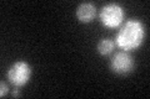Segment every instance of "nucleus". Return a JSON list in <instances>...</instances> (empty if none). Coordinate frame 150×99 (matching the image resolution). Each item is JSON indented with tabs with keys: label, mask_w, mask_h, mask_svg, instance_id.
Segmentation results:
<instances>
[{
	"label": "nucleus",
	"mask_w": 150,
	"mask_h": 99,
	"mask_svg": "<svg viewBox=\"0 0 150 99\" xmlns=\"http://www.w3.org/2000/svg\"><path fill=\"white\" fill-rule=\"evenodd\" d=\"M145 37V27L139 20H129L120 27L115 42L121 50L133 51L142 46Z\"/></svg>",
	"instance_id": "nucleus-1"
},
{
	"label": "nucleus",
	"mask_w": 150,
	"mask_h": 99,
	"mask_svg": "<svg viewBox=\"0 0 150 99\" xmlns=\"http://www.w3.org/2000/svg\"><path fill=\"white\" fill-rule=\"evenodd\" d=\"M31 67L24 61H18L13 63L8 69V79L15 87H23L31 78Z\"/></svg>",
	"instance_id": "nucleus-2"
},
{
	"label": "nucleus",
	"mask_w": 150,
	"mask_h": 99,
	"mask_svg": "<svg viewBox=\"0 0 150 99\" xmlns=\"http://www.w3.org/2000/svg\"><path fill=\"white\" fill-rule=\"evenodd\" d=\"M125 17V11L119 4H108L100 11V21L104 26L114 29L121 25Z\"/></svg>",
	"instance_id": "nucleus-3"
},
{
	"label": "nucleus",
	"mask_w": 150,
	"mask_h": 99,
	"mask_svg": "<svg viewBox=\"0 0 150 99\" xmlns=\"http://www.w3.org/2000/svg\"><path fill=\"white\" fill-rule=\"evenodd\" d=\"M134 67H135L134 60L126 51L116 52L110 61V69L115 74H119V76L129 74L130 72L134 71Z\"/></svg>",
	"instance_id": "nucleus-4"
},
{
	"label": "nucleus",
	"mask_w": 150,
	"mask_h": 99,
	"mask_svg": "<svg viewBox=\"0 0 150 99\" xmlns=\"http://www.w3.org/2000/svg\"><path fill=\"white\" fill-rule=\"evenodd\" d=\"M96 15V8L91 3H83L76 9V17L83 24L91 22Z\"/></svg>",
	"instance_id": "nucleus-5"
},
{
	"label": "nucleus",
	"mask_w": 150,
	"mask_h": 99,
	"mask_svg": "<svg viewBox=\"0 0 150 99\" xmlns=\"http://www.w3.org/2000/svg\"><path fill=\"white\" fill-rule=\"evenodd\" d=\"M114 47H115V42L112 40L103 39L101 41H99L96 48H98V52H99L101 56H106L114 51Z\"/></svg>",
	"instance_id": "nucleus-6"
},
{
	"label": "nucleus",
	"mask_w": 150,
	"mask_h": 99,
	"mask_svg": "<svg viewBox=\"0 0 150 99\" xmlns=\"http://www.w3.org/2000/svg\"><path fill=\"white\" fill-rule=\"evenodd\" d=\"M0 86H1V91H0V97H5V96H6V93H8V86L5 84V82H4V81H1Z\"/></svg>",
	"instance_id": "nucleus-7"
},
{
	"label": "nucleus",
	"mask_w": 150,
	"mask_h": 99,
	"mask_svg": "<svg viewBox=\"0 0 150 99\" xmlns=\"http://www.w3.org/2000/svg\"><path fill=\"white\" fill-rule=\"evenodd\" d=\"M11 96H13V97H20V92H19L18 89H15V91L13 92V94H11Z\"/></svg>",
	"instance_id": "nucleus-8"
}]
</instances>
